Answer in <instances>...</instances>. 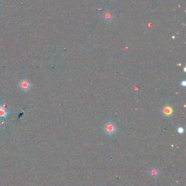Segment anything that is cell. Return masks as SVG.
Returning <instances> with one entry per match:
<instances>
[{
	"instance_id": "obj_5",
	"label": "cell",
	"mask_w": 186,
	"mask_h": 186,
	"mask_svg": "<svg viewBox=\"0 0 186 186\" xmlns=\"http://www.w3.org/2000/svg\"><path fill=\"white\" fill-rule=\"evenodd\" d=\"M7 115H8L7 110H6L5 109L3 108L1 106H0V118H4L7 116Z\"/></svg>"
},
{
	"instance_id": "obj_1",
	"label": "cell",
	"mask_w": 186,
	"mask_h": 186,
	"mask_svg": "<svg viewBox=\"0 0 186 186\" xmlns=\"http://www.w3.org/2000/svg\"><path fill=\"white\" fill-rule=\"evenodd\" d=\"M104 130L109 135H112L116 132V126L113 122H107L104 127Z\"/></svg>"
},
{
	"instance_id": "obj_6",
	"label": "cell",
	"mask_w": 186,
	"mask_h": 186,
	"mask_svg": "<svg viewBox=\"0 0 186 186\" xmlns=\"http://www.w3.org/2000/svg\"><path fill=\"white\" fill-rule=\"evenodd\" d=\"M150 175L153 177H157L158 175V171L156 169H152L150 171Z\"/></svg>"
},
{
	"instance_id": "obj_4",
	"label": "cell",
	"mask_w": 186,
	"mask_h": 186,
	"mask_svg": "<svg viewBox=\"0 0 186 186\" xmlns=\"http://www.w3.org/2000/svg\"><path fill=\"white\" fill-rule=\"evenodd\" d=\"M173 109L169 105H166L162 109V113L165 116H169L172 114Z\"/></svg>"
},
{
	"instance_id": "obj_7",
	"label": "cell",
	"mask_w": 186,
	"mask_h": 186,
	"mask_svg": "<svg viewBox=\"0 0 186 186\" xmlns=\"http://www.w3.org/2000/svg\"><path fill=\"white\" fill-rule=\"evenodd\" d=\"M177 132H178L179 134H182V133L184 132V129L182 126H180V127H179L178 129H177Z\"/></svg>"
},
{
	"instance_id": "obj_3",
	"label": "cell",
	"mask_w": 186,
	"mask_h": 186,
	"mask_svg": "<svg viewBox=\"0 0 186 186\" xmlns=\"http://www.w3.org/2000/svg\"><path fill=\"white\" fill-rule=\"evenodd\" d=\"M113 17H114L113 14L109 10L105 11V12L102 14V18H103V20L106 22H111L112 20H113Z\"/></svg>"
},
{
	"instance_id": "obj_8",
	"label": "cell",
	"mask_w": 186,
	"mask_h": 186,
	"mask_svg": "<svg viewBox=\"0 0 186 186\" xmlns=\"http://www.w3.org/2000/svg\"><path fill=\"white\" fill-rule=\"evenodd\" d=\"M185 84H186L185 81H182V83H181V84H182V85L183 86H185Z\"/></svg>"
},
{
	"instance_id": "obj_2",
	"label": "cell",
	"mask_w": 186,
	"mask_h": 186,
	"mask_svg": "<svg viewBox=\"0 0 186 186\" xmlns=\"http://www.w3.org/2000/svg\"><path fill=\"white\" fill-rule=\"evenodd\" d=\"M19 86L24 92H27L31 89V84L28 79H22L19 83Z\"/></svg>"
}]
</instances>
